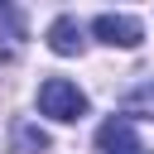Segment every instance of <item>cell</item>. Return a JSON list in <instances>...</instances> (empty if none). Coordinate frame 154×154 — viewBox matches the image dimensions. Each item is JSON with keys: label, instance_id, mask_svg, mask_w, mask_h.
I'll return each mask as SVG.
<instances>
[{"label": "cell", "instance_id": "1", "mask_svg": "<svg viewBox=\"0 0 154 154\" xmlns=\"http://www.w3.org/2000/svg\"><path fill=\"white\" fill-rule=\"evenodd\" d=\"M38 111L53 116V120H82L87 116V96L67 82V77H48L38 87Z\"/></svg>", "mask_w": 154, "mask_h": 154}, {"label": "cell", "instance_id": "2", "mask_svg": "<svg viewBox=\"0 0 154 154\" xmlns=\"http://www.w3.org/2000/svg\"><path fill=\"white\" fill-rule=\"evenodd\" d=\"M91 34H96L101 43H111V48H135V43L144 38L140 19H130V14H96Z\"/></svg>", "mask_w": 154, "mask_h": 154}, {"label": "cell", "instance_id": "3", "mask_svg": "<svg viewBox=\"0 0 154 154\" xmlns=\"http://www.w3.org/2000/svg\"><path fill=\"white\" fill-rule=\"evenodd\" d=\"M96 144H101L106 154H149V149L135 140V130H130V116H111V120L101 125Z\"/></svg>", "mask_w": 154, "mask_h": 154}, {"label": "cell", "instance_id": "4", "mask_svg": "<svg viewBox=\"0 0 154 154\" xmlns=\"http://www.w3.org/2000/svg\"><path fill=\"white\" fill-rule=\"evenodd\" d=\"M48 48H53V53H63V58L82 53V48H87V38H82V24H77L72 14H58V19H53V29H48Z\"/></svg>", "mask_w": 154, "mask_h": 154}, {"label": "cell", "instance_id": "5", "mask_svg": "<svg viewBox=\"0 0 154 154\" xmlns=\"http://www.w3.org/2000/svg\"><path fill=\"white\" fill-rule=\"evenodd\" d=\"M53 144H48V135L38 130V125H29V120H19L14 125V154H48Z\"/></svg>", "mask_w": 154, "mask_h": 154}, {"label": "cell", "instance_id": "6", "mask_svg": "<svg viewBox=\"0 0 154 154\" xmlns=\"http://www.w3.org/2000/svg\"><path fill=\"white\" fill-rule=\"evenodd\" d=\"M140 111H154V87H140L125 96V116H140Z\"/></svg>", "mask_w": 154, "mask_h": 154}]
</instances>
